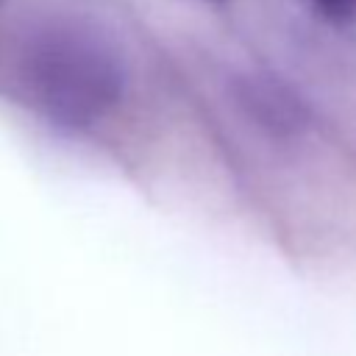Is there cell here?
Returning <instances> with one entry per match:
<instances>
[{
	"label": "cell",
	"mask_w": 356,
	"mask_h": 356,
	"mask_svg": "<svg viewBox=\"0 0 356 356\" xmlns=\"http://www.w3.org/2000/svg\"><path fill=\"white\" fill-rule=\"evenodd\" d=\"M19 81L33 106L58 125H92L108 114L125 86L114 42L83 19L36 28L19 56Z\"/></svg>",
	"instance_id": "obj_1"
},
{
	"label": "cell",
	"mask_w": 356,
	"mask_h": 356,
	"mask_svg": "<svg viewBox=\"0 0 356 356\" xmlns=\"http://www.w3.org/2000/svg\"><path fill=\"white\" fill-rule=\"evenodd\" d=\"M320 14H325L334 22H345L356 17V0H309Z\"/></svg>",
	"instance_id": "obj_2"
}]
</instances>
